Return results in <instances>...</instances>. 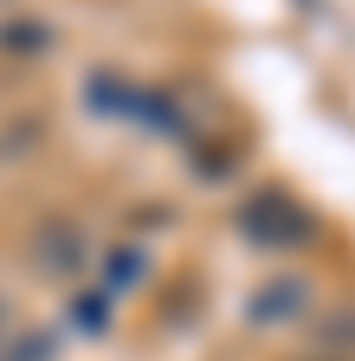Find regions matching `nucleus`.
Wrapping results in <instances>:
<instances>
[{
	"instance_id": "nucleus-6",
	"label": "nucleus",
	"mask_w": 355,
	"mask_h": 361,
	"mask_svg": "<svg viewBox=\"0 0 355 361\" xmlns=\"http://www.w3.org/2000/svg\"><path fill=\"white\" fill-rule=\"evenodd\" d=\"M136 278H143V258H136V252H116V258H110V284L123 290V284H136Z\"/></svg>"
},
{
	"instance_id": "nucleus-2",
	"label": "nucleus",
	"mask_w": 355,
	"mask_h": 361,
	"mask_svg": "<svg viewBox=\"0 0 355 361\" xmlns=\"http://www.w3.org/2000/svg\"><path fill=\"white\" fill-rule=\"evenodd\" d=\"M32 264L46 271V278H78V271H84V233L65 213L32 226Z\"/></svg>"
},
{
	"instance_id": "nucleus-1",
	"label": "nucleus",
	"mask_w": 355,
	"mask_h": 361,
	"mask_svg": "<svg viewBox=\"0 0 355 361\" xmlns=\"http://www.w3.org/2000/svg\"><path fill=\"white\" fill-rule=\"evenodd\" d=\"M239 233L258 245V252H297L310 233H317V219H310L303 200H291L284 188H265L239 207Z\"/></svg>"
},
{
	"instance_id": "nucleus-4",
	"label": "nucleus",
	"mask_w": 355,
	"mask_h": 361,
	"mask_svg": "<svg viewBox=\"0 0 355 361\" xmlns=\"http://www.w3.org/2000/svg\"><path fill=\"white\" fill-rule=\"evenodd\" d=\"M52 355H59V336H20L0 361H52Z\"/></svg>"
},
{
	"instance_id": "nucleus-5",
	"label": "nucleus",
	"mask_w": 355,
	"mask_h": 361,
	"mask_svg": "<svg viewBox=\"0 0 355 361\" xmlns=\"http://www.w3.org/2000/svg\"><path fill=\"white\" fill-rule=\"evenodd\" d=\"M71 316H78V329H104V323H110V297H104V290L78 297V303H71Z\"/></svg>"
},
{
	"instance_id": "nucleus-7",
	"label": "nucleus",
	"mask_w": 355,
	"mask_h": 361,
	"mask_svg": "<svg viewBox=\"0 0 355 361\" xmlns=\"http://www.w3.org/2000/svg\"><path fill=\"white\" fill-rule=\"evenodd\" d=\"M0 336H7V303H0Z\"/></svg>"
},
{
	"instance_id": "nucleus-8",
	"label": "nucleus",
	"mask_w": 355,
	"mask_h": 361,
	"mask_svg": "<svg viewBox=\"0 0 355 361\" xmlns=\"http://www.w3.org/2000/svg\"><path fill=\"white\" fill-rule=\"evenodd\" d=\"M317 361H330V355H317Z\"/></svg>"
},
{
	"instance_id": "nucleus-3",
	"label": "nucleus",
	"mask_w": 355,
	"mask_h": 361,
	"mask_svg": "<svg viewBox=\"0 0 355 361\" xmlns=\"http://www.w3.org/2000/svg\"><path fill=\"white\" fill-rule=\"evenodd\" d=\"M303 310V284H265L258 297H252V323H284V316H297Z\"/></svg>"
}]
</instances>
